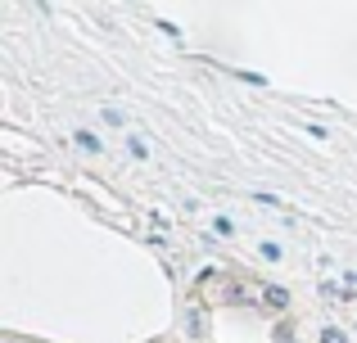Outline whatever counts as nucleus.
Segmentation results:
<instances>
[{"mask_svg":"<svg viewBox=\"0 0 357 343\" xmlns=\"http://www.w3.org/2000/svg\"><path fill=\"white\" fill-rule=\"evenodd\" d=\"M262 303H267V308H289V289H280V285H267V289H262Z\"/></svg>","mask_w":357,"mask_h":343,"instance_id":"1","label":"nucleus"},{"mask_svg":"<svg viewBox=\"0 0 357 343\" xmlns=\"http://www.w3.org/2000/svg\"><path fill=\"white\" fill-rule=\"evenodd\" d=\"M73 141H77V145H82L86 154H100V141H96L91 131H73Z\"/></svg>","mask_w":357,"mask_h":343,"instance_id":"2","label":"nucleus"},{"mask_svg":"<svg viewBox=\"0 0 357 343\" xmlns=\"http://www.w3.org/2000/svg\"><path fill=\"white\" fill-rule=\"evenodd\" d=\"M321 343H349V335H344L340 326H326L321 330Z\"/></svg>","mask_w":357,"mask_h":343,"instance_id":"3","label":"nucleus"},{"mask_svg":"<svg viewBox=\"0 0 357 343\" xmlns=\"http://www.w3.org/2000/svg\"><path fill=\"white\" fill-rule=\"evenodd\" d=\"M185 326H190V335H204V330H208V321H204V312L195 308V312H190V321H185Z\"/></svg>","mask_w":357,"mask_h":343,"instance_id":"4","label":"nucleus"}]
</instances>
